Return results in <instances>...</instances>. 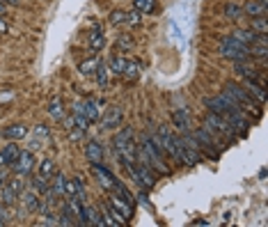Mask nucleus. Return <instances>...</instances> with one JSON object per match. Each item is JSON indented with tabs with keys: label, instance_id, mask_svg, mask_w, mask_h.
<instances>
[{
	"label": "nucleus",
	"instance_id": "obj_1",
	"mask_svg": "<svg viewBox=\"0 0 268 227\" xmlns=\"http://www.w3.org/2000/svg\"><path fill=\"white\" fill-rule=\"evenodd\" d=\"M204 129H206L213 138L220 140V143H229V140L236 138V131L231 129V124L222 115H216V112H209L206 115V120H204Z\"/></svg>",
	"mask_w": 268,
	"mask_h": 227
},
{
	"label": "nucleus",
	"instance_id": "obj_2",
	"mask_svg": "<svg viewBox=\"0 0 268 227\" xmlns=\"http://www.w3.org/2000/svg\"><path fill=\"white\" fill-rule=\"evenodd\" d=\"M225 94H227V97H229L231 101H234L243 112H254V115H259L257 101H254V99L250 97L245 88H241V85H236V83H227V85H225Z\"/></svg>",
	"mask_w": 268,
	"mask_h": 227
},
{
	"label": "nucleus",
	"instance_id": "obj_3",
	"mask_svg": "<svg viewBox=\"0 0 268 227\" xmlns=\"http://www.w3.org/2000/svg\"><path fill=\"white\" fill-rule=\"evenodd\" d=\"M112 145H115V152L122 156V161H135V152H138V147H135V143H133V131H131L129 126L122 129L120 133L115 135Z\"/></svg>",
	"mask_w": 268,
	"mask_h": 227
},
{
	"label": "nucleus",
	"instance_id": "obj_4",
	"mask_svg": "<svg viewBox=\"0 0 268 227\" xmlns=\"http://www.w3.org/2000/svg\"><path fill=\"white\" fill-rule=\"evenodd\" d=\"M220 55L222 58H227V60H231V62H236V60H248V46L245 44H241L239 39H234L229 35V37H225L220 42Z\"/></svg>",
	"mask_w": 268,
	"mask_h": 227
},
{
	"label": "nucleus",
	"instance_id": "obj_5",
	"mask_svg": "<svg viewBox=\"0 0 268 227\" xmlns=\"http://www.w3.org/2000/svg\"><path fill=\"white\" fill-rule=\"evenodd\" d=\"M154 138L161 143V147H163V152L167 154L170 158H179V149H181V143H179V138H176L174 133H172L167 126H161L158 129V133L154 135Z\"/></svg>",
	"mask_w": 268,
	"mask_h": 227
},
{
	"label": "nucleus",
	"instance_id": "obj_6",
	"mask_svg": "<svg viewBox=\"0 0 268 227\" xmlns=\"http://www.w3.org/2000/svg\"><path fill=\"white\" fill-rule=\"evenodd\" d=\"M204 103H206V108H209L211 112H216V115H222V117L229 115V112H234V110H241V108L236 106V103L231 101V99L227 97L225 92L218 94V97H209Z\"/></svg>",
	"mask_w": 268,
	"mask_h": 227
},
{
	"label": "nucleus",
	"instance_id": "obj_7",
	"mask_svg": "<svg viewBox=\"0 0 268 227\" xmlns=\"http://www.w3.org/2000/svg\"><path fill=\"white\" fill-rule=\"evenodd\" d=\"M193 135H195V138H197V145H199V149H206V152H209V156H211V158H216V156H218L216 147H218V145H222L220 140H218V138H213V135L209 133L206 129H197Z\"/></svg>",
	"mask_w": 268,
	"mask_h": 227
},
{
	"label": "nucleus",
	"instance_id": "obj_8",
	"mask_svg": "<svg viewBox=\"0 0 268 227\" xmlns=\"http://www.w3.org/2000/svg\"><path fill=\"white\" fill-rule=\"evenodd\" d=\"M92 172H94V177H97V179H99V184H101L103 188L108 190V193H110V190L115 188L117 184H120V181H117V177L112 175V172L108 170V167H101V163H97V165H92Z\"/></svg>",
	"mask_w": 268,
	"mask_h": 227
},
{
	"label": "nucleus",
	"instance_id": "obj_9",
	"mask_svg": "<svg viewBox=\"0 0 268 227\" xmlns=\"http://www.w3.org/2000/svg\"><path fill=\"white\" fill-rule=\"evenodd\" d=\"M74 112H80L83 117H87L90 124H94V122H99V117H101V112H99L97 108V101H92V99H83V101L76 103Z\"/></svg>",
	"mask_w": 268,
	"mask_h": 227
},
{
	"label": "nucleus",
	"instance_id": "obj_10",
	"mask_svg": "<svg viewBox=\"0 0 268 227\" xmlns=\"http://www.w3.org/2000/svg\"><path fill=\"white\" fill-rule=\"evenodd\" d=\"M122 122H124V112H122L120 106L106 108V115H103V120H101L103 129L112 131V129H117V126H122Z\"/></svg>",
	"mask_w": 268,
	"mask_h": 227
},
{
	"label": "nucleus",
	"instance_id": "obj_11",
	"mask_svg": "<svg viewBox=\"0 0 268 227\" xmlns=\"http://www.w3.org/2000/svg\"><path fill=\"white\" fill-rule=\"evenodd\" d=\"M33 165H35V154L33 152H19L16 161L12 163L10 167H14L16 175H28V172H33Z\"/></svg>",
	"mask_w": 268,
	"mask_h": 227
},
{
	"label": "nucleus",
	"instance_id": "obj_12",
	"mask_svg": "<svg viewBox=\"0 0 268 227\" xmlns=\"http://www.w3.org/2000/svg\"><path fill=\"white\" fill-rule=\"evenodd\" d=\"M21 188H23V181L21 179H10V184L3 186V200H5V204H12L14 200H19Z\"/></svg>",
	"mask_w": 268,
	"mask_h": 227
},
{
	"label": "nucleus",
	"instance_id": "obj_13",
	"mask_svg": "<svg viewBox=\"0 0 268 227\" xmlns=\"http://www.w3.org/2000/svg\"><path fill=\"white\" fill-rule=\"evenodd\" d=\"M243 14H248L250 19H259V16H266L268 14V5L263 0H250L248 5L243 7Z\"/></svg>",
	"mask_w": 268,
	"mask_h": 227
},
{
	"label": "nucleus",
	"instance_id": "obj_14",
	"mask_svg": "<svg viewBox=\"0 0 268 227\" xmlns=\"http://www.w3.org/2000/svg\"><path fill=\"white\" fill-rule=\"evenodd\" d=\"M245 90H248V94H250V97H252V99H257L259 103H263V101H266V92H263L266 88H263V83H261L259 78H248V83H245Z\"/></svg>",
	"mask_w": 268,
	"mask_h": 227
},
{
	"label": "nucleus",
	"instance_id": "obj_15",
	"mask_svg": "<svg viewBox=\"0 0 268 227\" xmlns=\"http://www.w3.org/2000/svg\"><path fill=\"white\" fill-rule=\"evenodd\" d=\"M85 156H87V161L92 163V165L103 163V147L97 143V140H90V143L85 145Z\"/></svg>",
	"mask_w": 268,
	"mask_h": 227
},
{
	"label": "nucleus",
	"instance_id": "obj_16",
	"mask_svg": "<svg viewBox=\"0 0 268 227\" xmlns=\"http://www.w3.org/2000/svg\"><path fill=\"white\" fill-rule=\"evenodd\" d=\"M138 12L135 14H129V12H122V10H115L110 14V23L112 25H133V23H138Z\"/></svg>",
	"mask_w": 268,
	"mask_h": 227
},
{
	"label": "nucleus",
	"instance_id": "obj_17",
	"mask_svg": "<svg viewBox=\"0 0 268 227\" xmlns=\"http://www.w3.org/2000/svg\"><path fill=\"white\" fill-rule=\"evenodd\" d=\"M19 152H21V149H19V145H14V143H12V145H7L5 149H0V167H10L12 163L16 161Z\"/></svg>",
	"mask_w": 268,
	"mask_h": 227
},
{
	"label": "nucleus",
	"instance_id": "obj_18",
	"mask_svg": "<svg viewBox=\"0 0 268 227\" xmlns=\"http://www.w3.org/2000/svg\"><path fill=\"white\" fill-rule=\"evenodd\" d=\"M62 195L83 197V181L80 179H65V184H62Z\"/></svg>",
	"mask_w": 268,
	"mask_h": 227
},
{
	"label": "nucleus",
	"instance_id": "obj_19",
	"mask_svg": "<svg viewBox=\"0 0 268 227\" xmlns=\"http://www.w3.org/2000/svg\"><path fill=\"white\" fill-rule=\"evenodd\" d=\"M179 161L186 163V165H197V163H199V149L184 147V145H181V149H179Z\"/></svg>",
	"mask_w": 268,
	"mask_h": 227
},
{
	"label": "nucleus",
	"instance_id": "obj_20",
	"mask_svg": "<svg viewBox=\"0 0 268 227\" xmlns=\"http://www.w3.org/2000/svg\"><path fill=\"white\" fill-rule=\"evenodd\" d=\"M172 124H174V129L179 131V133H186V131L190 129V122H188V115H186V110H174L172 112Z\"/></svg>",
	"mask_w": 268,
	"mask_h": 227
},
{
	"label": "nucleus",
	"instance_id": "obj_21",
	"mask_svg": "<svg viewBox=\"0 0 268 227\" xmlns=\"http://www.w3.org/2000/svg\"><path fill=\"white\" fill-rule=\"evenodd\" d=\"M3 135H5L7 140H21V138H25L28 135V126L25 124H12V126H7L5 131H3Z\"/></svg>",
	"mask_w": 268,
	"mask_h": 227
},
{
	"label": "nucleus",
	"instance_id": "obj_22",
	"mask_svg": "<svg viewBox=\"0 0 268 227\" xmlns=\"http://www.w3.org/2000/svg\"><path fill=\"white\" fill-rule=\"evenodd\" d=\"M87 46L92 48V51H101V48L106 46V35H103L99 28H94L92 33L87 35Z\"/></svg>",
	"mask_w": 268,
	"mask_h": 227
},
{
	"label": "nucleus",
	"instance_id": "obj_23",
	"mask_svg": "<svg viewBox=\"0 0 268 227\" xmlns=\"http://www.w3.org/2000/svg\"><path fill=\"white\" fill-rule=\"evenodd\" d=\"M142 71V65L138 60H126L124 62V71H122V78H129V80H135Z\"/></svg>",
	"mask_w": 268,
	"mask_h": 227
},
{
	"label": "nucleus",
	"instance_id": "obj_24",
	"mask_svg": "<svg viewBox=\"0 0 268 227\" xmlns=\"http://www.w3.org/2000/svg\"><path fill=\"white\" fill-rule=\"evenodd\" d=\"M23 204H25L28 211H39V209H42V200H39L37 190H28V193H23Z\"/></svg>",
	"mask_w": 268,
	"mask_h": 227
},
{
	"label": "nucleus",
	"instance_id": "obj_25",
	"mask_svg": "<svg viewBox=\"0 0 268 227\" xmlns=\"http://www.w3.org/2000/svg\"><path fill=\"white\" fill-rule=\"evenodd\" d=\"M110 207L117 209V211H120L122 216H126V218L133 216V207H129V204H126L124 200H120L117 195H112V197H110Z\"/></svg>",
	"mask_w": 268,
	"mask_h": 227
},
{
	"label": "nucleus",
	"instance_id": "obj_26",
	"mask_svg": "<svg viewBox=\"0 0 268 227\" xmlns=\"http://www.w3.org/2000/svg\"><path fill=\"white\" fill-rule=\"evenodd\" d=\"M231 37L239 39V42L245 44V46H250V44L259 37V33H254V30H236V33H231Z\"/></svg>",
	"mask_w": 268,
	"mask_h": 227
},
{
	"label": "nucleus",
	"instance_id": "obj_27",
	"mask_svg": "<svg viewBox=\"0 0 268 227\" xmlns=\"http://www.w3.org/2000/svg\"><path fill=\"white\" fill-rule=\"evenodd\" d=\"M97 83H99V88H108V80H110V69H108V65L106 62H99V67H97Z\"/></svg>",
	"mask_w": 268,
	"mask_h": 227
},
{
	"label": "nucleus",
	"instance_id": "obj_28",
	"mask_svg": "<svg viewBox=\"0 0 268 227\" xmlns=\"http://www.w3.org/2000/svg\"><path fill=\"white\" fill-rule=\"evenodd\" d=\"M97 67H99V60H97V58H87V60H83V62L78 65V71H80L83 76H94V74H97Z\"/></svg>",
	"mask_w": 268,
	"mask_h": 227
},
{
	"label": "nucleus",
	"instance_id": "obj_29",
	"mask_svg": "<svg viewBox=\"0 0 268 227\" xmlns=\"http://www.w3.org/2000/svg\"><path fill=\"white\" fill-rule=\"evenodd\" d=\"M85 211H87V225H99V227L106 225V218H101L99 209H94V207H85Z\"/></svg>",
	"mask_w": 268,
	"mask_h": 227
},
{
	"label": "nucleus",
	"instance_id": "obj_30",
	"mask_svg": "<svg viewBox=\"0 0 268 227\" xmlns=\"http://www.w3.org/2000/svg\"><path fill=\"white\" fill-rule=\"evenodd\" d=\"M51 175H55V161H53V158H44V161L39 163V177L48 179Z\"/></svg>",
	"mask_w": 268,
	"mask_h": 227
},
{
	"label": "nucleus",
	"instance_id": "obj_31",
	"mask_svg": "<svg viewBox=\"0 0 268 227\" xmlns=\"http://www.w3.org/2000/svg\"><path fill=\"white\" fill-rule=\"evenodd\" d=\"M234 67H236V71H239L241 76H245V78H257V69H254V67H248L245 65V60H236Z\"/></svg>",
	"mask_w": 268,
	"mask_h": 227
},
{
	"label": "nucleus",
	"instance_id": "obj_32",
	"mask_svg": "<svg viewBox=\"0 0 268 227\" xmlns=\"http://www.w3.org/2000/svg\"><path fill=\"white\" fill-rule=\"evenodd\" d=\"M124 62H126V58H124V55H112V58H110V62H108V69H110L112 74L122 76V71H124Z\"/></svg>",
	"mask_w": 268,
	"mask_h": 227
},
{
	"label": "nucleus",
	"instance_id": "obj_33",
	"mask_svg": "<svg viewBox=\"0 0 268 227\" xmlns=\"http://www.w3.org/2000/svg\"><path fill=\"white\" fill-rule=\"evenodd\" d=\"M241 14H243V7L236 5V3H227L225 5V16L227 19H241Z\"/></svg>",
	"mask_w": 268,
	"mask_h": 227
},
{
	"label": "nucleus",
	"instance_id": "obj_34",
	"mask_svg": "<svg viewBox=\"0 0 268 227\" xmlns=\"http://www.w3.org/2000/svg\"><path fill=\"white\" fill-rule=\"evenodd\" d=\"M71 126H76L78 131H87L90 129V120L87 117H83L80 112H74V117H71Z\"/></svg>",
	"mask_w": 268,
	"mask_h": 227
},
{
	"label": "nucleus",
	"instance_id": "obj_35",
	"mask_svg": "<svg viewBox=\"0 0 268 227\" xmlns=\"http://www.w3.org/2000/svg\"><path fill=\"white\" fill-rule=\"evenodd\" d=\"M48 112H51V117H55V120H62V117H65V112H62V101L57 97L48 103Z\"/></svg>",
	"mask_w": 268,
	"mask_h": 227
},
{
	"label": "nucleus",
	"instance_id": "obj_36",
	"mask_svg": "<svg viewBox=\"0 0 268 227\" xmlns=\"http://www.w3.org/2000/svg\"><path fill=\"white\" fill-rule=\"evenodd\" d=\"M154 3L156 0H135V12L138 14H149L154 10Z\"/></svg>",
	"mask_w": 268,
	"mask_h": 227
},
{
	"label": "nucleus",
	"instance_id": "obj_37",
	"mask_svg": "<svg viewBox=\"0 0 268 227\" xmlns=\"http://www.w3.org/2000/svg\"><path fill=\"white\" fill-rule=\"evenodd\" d=\"M250 30H254V33H259V35H266V33H268L266 16H259V19H252V25H250Z\"/></svg>",
	"mask_w": 268,
	"mask_h": 227
},
{
	"label": "nucleus",
	"instance_id": "obj_38",
	"mask_svg": "<svg viewBox=\"0 0 268 227\" xmlns=\"http://www.w3.org/2000/svg\"><path fill=\"white\" fill-rule=\"evenodd\" d=\"M131 46H133V42H131L129 35H122V37L117 39V53H122V48H124V51H129Z\"/></svg>",
	"mask_w": 268,
	"mask_h": 227
},
{
	"label": "nucleus",
	"instance_id": "obj_39",
	"mask_svg": "<svg viewBox=\"0 0 268 227\" xmlns=\"http://www.w3.org/2000/svg\"><path fill=\"white\" fill-rule=\"evenodd\" d=\"M7 177H10V172H7V167H0V188H3V186H5Z\"/></svg>",
	"mask_w": 268,
	"mask_h": 227
},
{
	"label": "nucleus",
	"instance_id": "obj_40",
	"mask_svg": "<svg viewBox=\"0 0 268 227\" xmlns=\"http://www.w3.org/2000/svg\"><path fill=\"white\" fill-rule=\"evenodd\" d=\"M7 30H10V28H7V23H5V21H3V19H0V35H5Z\"/></svg>",
	"mask_w": 268,
	"mask_h": 227
},
{
	"label": "nucleus",
	"instance_id": "obj_41",
	"mask_svg": "<svg viewBox=\"0 0 268 227\" xmlns=\"http://www.w3.org/2000/svg\"><path fill=\"white\" fill-rule=\"evenodd\" d=\"M5 12H7V5H5V3H3V0H0V16L5 14Z\"/></svg>",
	"mask_w": 268,
	"mask_h": 227
},
{
	"label": "nucleus",
	"instance_id": "obj_42",
	"mask_svg": "<svg viewBox=\"0 0 268 227\" xmlns=\"http://www.w3.org/2000/svg\"><path fill=\"white\" fill-rule=\"evenodd\" d=\"M138 200H140V202H142V204H147V207H149V202H147V195H142V193H140V195H138Z\"/></svg>",
	"mask_w": 268,
	"mask_h": 227
},
{
	"label": "nucleus",
	"instance_id": "obj_43",
	"mask_svg": "<svg viewBox=\"0 0 268 227\" xmlns=\"http://www.w3.org/2000/svg\"><path fill=\"white\" fill-rule=\"evenodd\" d=\"M37 133H39V135H48V131L44 129V126H39V129H37Z\"/></svg>",
	"mask_w": 268,
	"mask_h": 227
},
{
	"label": "nucleus",
	"instance_id": "obj_44",
	"mask_svg": "<svg viewBox=\"0 0 268 227\" xmlns=\"http://www.w3.org/2000/svg\"><path fill=\"white\" fill-rule=\"evenodd\" d=\"M3 3H5V5H16L19 0H3Z\"/></svg>",
	"mask_w": 268,
	"mask_h": 227
}]
</instances>
